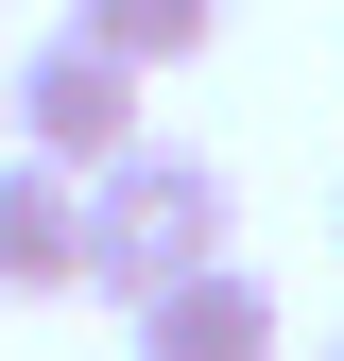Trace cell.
Instances as JSON below:
<instances>
[{
	"instance_id": "5b68a950",
	"label": "cell",
	"mask_w": 344,
	"mask_h": 361,
	"mask_svg": "<svg viewBox=\"0 0 344 361\" xmlns=\"http://www.w3.org/2000/svg\"><path fill=\"white\" fill-rule=\"evenodd\" d=\"M69 35H86V52H121V69H190L207 52V35H224V0H69Z\"/></svg>"
},
{
	"instance_id": "8992f818",
	"label": "cell",
	"mask_w": 344,
	"mask_h": 361,
	"mask_svg": "<svg viewBox=\"0 0 344 361\" xmlns=\"http://www.w3.org/2000/svg\"><path fill=\"white\" fill-rule=\"evenodd\" d=\"M310 361H344V310H327V344H310Z\"/></svg>"
},
{
	"instance_id": "6da1fadb",
	"label": "cell",
	"mask_w": 344,
	"mask_h": 361,
	"mask_svg": "<svg viewBox=\"0 0 344 361\" xmlns=\"http://www.w3.org/2000/svg\"><path fill=\"white\" fill-rule=\"evenodd\" d=\"M207 258H241V190H224V155L138 138L121 172H86V293H104V310H155L172 276H207Z\"/></svg>"
},
{
	"instance_id": "7a4b0ae2",
	"label": "cell",
	"mask_w": 344,
	"mask_h": 361,
	"mask_svg": "<svg viewBox=\"0 0 344 361\" xmlns=\"http://www.w3.org/2000/svg\"><path fill=\"white\" fill-rule=\"evenodd\" d=\"M0 104H18V155H52V172H121V155H138V69L86 52V35L0 52Z\"/></svg>"
},
{
	"instance_id": "3957f363",
	"label": "cell",
	"mask_w": 344,
	"mask_h": 361,
	"mask_svg": "<svg viewBox=\"0 0 344 361\" xmlns=\"http://www.w3.org/2000/svg\"><path fill=\"white\" fill-rule=\"evenodd\" d=\"M276 344H293V310H276L258 258H207V276H172L138 310V361H276Z\"/></svg>"
},
{
	"instance_id": "277c9868",
	"label": "cell",
	"mask_w": 344,
	"mask_h": 361,
	"mask_svg": "<svg viewBox=\"0 0 344 361\" xmlns=\"http://www.w3.org/2000/svg\"><path fill=\"white\" fill-rule=\"evenodd\" d=\"M0 293H86V172L0 155Z\"/></svg>"
},
{
	"instance_id": "52a82bcc",
	"label": "cell",
	"mask_w": 344,
	"mask_h": 361,
	"mask_svg": "<svg viewBox=\"0 0 344 361\" xmlns=\"http://www.w3.org/2000/svg\"><path fill=\"white\" fill-rule=\"evenodd\" d=\"M327 241H344V190H327Z\"/></svg>"
}]
</instances>
